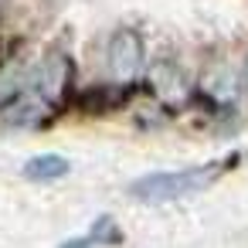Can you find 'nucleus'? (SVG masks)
<instances>
[{
	"instance_id": "obj_5",
	"label": "nucleus",
	"mask_w": 248,
	"mask_h": 248,
	"mask_svg": "<svg viewBox=\"0 0 248 248\" xmlns=\"http://www.w3.org/2000/svg\"><path fill=\"white\" fill-rule=\"evenodd\" d=\"M123 234H119V228H116V221L109 217V214H102V217H95V224H92V231L85 234V238H72V241H65L62 248H95V245H116Z\"/></svg>"
},
{
	"instance_id": "obj_2",
	"label": "nucleus",
	"mask_w": 248,
	"mask_h": 248,
	"mask_svg": "<svg viewBox=\"0 0 248 248\" xmlns=\"http://www.w3.org/2000/svg\"><path fill=\"white\" fill-rule=\"evenodd\" d=\"M68 82H72V62H68V55L48 51L45 62L31 75V89H24V92H31L45 109H58V102L68 92Z\"/></svg>"
},
{
	"instance_id": "obj_3",
	"label": "nucleus",
	"mask_w": 248,
	"mask_h": 248,
	"mask_svg": "<svg viewBox=\"0 0 248 248\" xmlns=\"http://www.w3.org/2000/svg\"><path fill=\"white\" fill-rule=\"evenodd\" d=\"M106 65H109V75H112L116 85L133 82L143 72V38L129 28L116 31L109 48H106Z\"/></svg>"
},
{
	"instance_id": "obj_4",
	"label": "nucleus",
	"mask_w": 248,
	"mask_h": 248,
	"mask_svg": "<svg viewBox=\"0 0 248 248\" xmlns=\"http://www.w3.org/2000/svg\"><path fill=\"white\" fill-rule=\"evenodd\" d=\"M68 173V160L58 156V153H41L34 160L24 163V177L28 180H38V184H51V180H62Z\"/></svg>"
},
{
	"instance_id": "obj_1",
	"label": "nucleus",
	"mask_w": 248,
	"mask_h": 248,
	"mask_svg": "<svg viewBox=\"0 0 248 248\" xmlns=\"http://www.w3.org/2000/svg\"><path fill=\"white\" fill-rule=\"evenodd\" d=\"M228 163H204V167H187V170H163V173H146L140 180L129 184V194L136 201H150V204H163V201H180L187 194L204 190L207 184L217 180V170H224Z\"/></svg>"
},
{
	"instance_id": "obj_6",
	"label": "nucleus",
	"mask_w": 248,
	"mask_h": 248,
	"mask_svg": "<svg viewBox=\"0 0 248 248\" xmlns=\"http://www.w3.org/2000/svg\"><path fill=\"white\" fill-rule=\"evenodd\" d=\"M24 89H28V75L17 62L0 68V106H11L14 99H21Z\"/></svg>"
}]
</instances>
